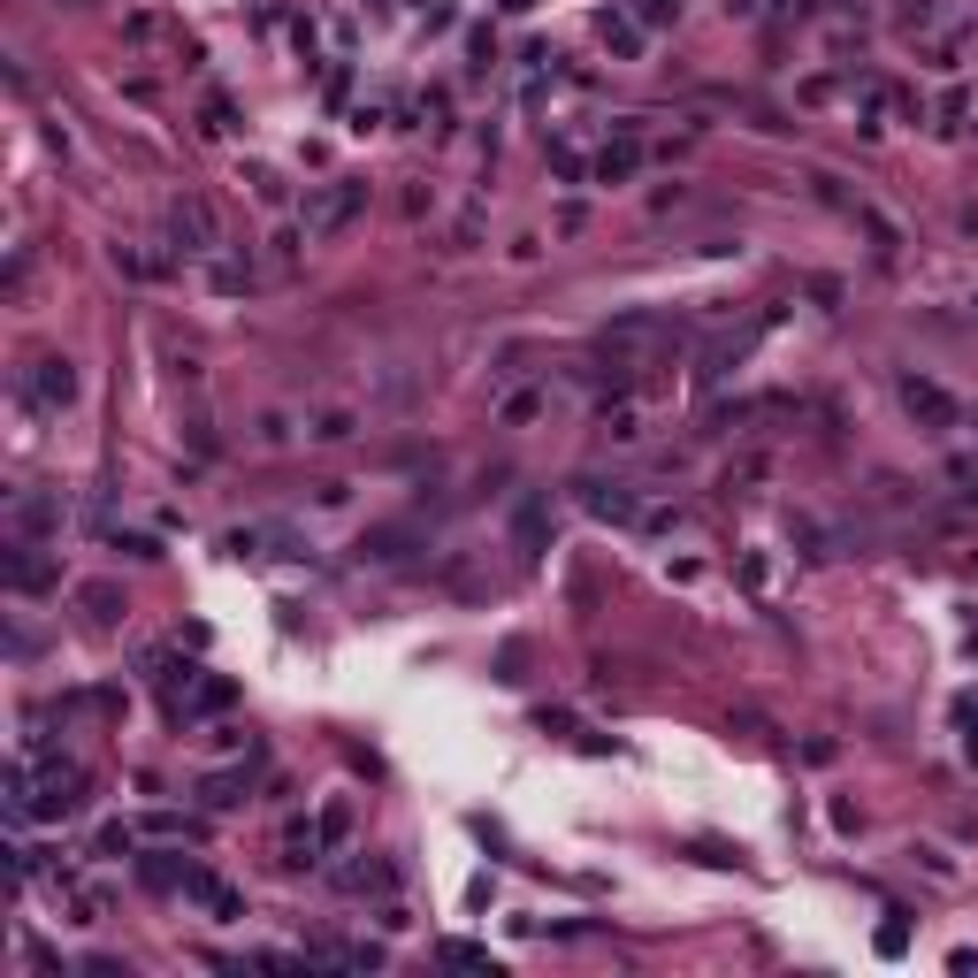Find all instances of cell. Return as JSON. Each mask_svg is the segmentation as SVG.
Wrapping results in <instances>:
<instances>
[{"instance_id":"6da1fadb","label":"cell","mask_w":978,"mask_h":978,"mask_svg":"<svg viewBox=\"0 0 978 978\" xmlns=\"http://www.w3.org/2000/svg\"><path fill=\"white\" fill-rule=\"evenodd\" d=\"M367 214V184L359 176H336L322 191H307V237H336V230H352Z\"/></svg>"},{"instance_id":"7a4b0ae2","label":"cell","mask_w":978,"mask_h":978,"mask_svg":"<svg viewBox=\"0 0 978 978\" xmlns=\"http://www.w3.org/2000/svg\"><path fill=\"white\" fill-rule=\"evenodd\" d=\"M902 413H910L918 429H933V436L964 429V405H956V390H941L933 375H902Z\"/></svg>"},{"instance_id":"3957f363","label":"cell","mask_w":978,"mask_h":978,"mask_svg":"<svg viewBox=\"0 0 978 978\" xmlns=\"http://www.w3.org/2000/svg\"><path fill=\"white\" fill-rule=\"evenodd\" d=\"M0 566H8V589H15V597H46V589L62 581V574H54V558H46V551H38L31 535H15Z\"/></svg>"},{"instance_id":"277c9868","label":"cell","mask_w":978,"mask_h":978,"mask_svg":"<svg viewBox=\"0 0 978 978\" xmlns=\"http://www.w3.org/2000/svg\"><path fill=\"white\" fill-rule=\"evenodd\" d=\"M69 398H77V367H69L62 352L31 359V405H46V413H54V405H69Z\"/></svg>"},{"instance_id":"5b68a950","label":"cell","mask_w":978,"mask_h":978,"mask_svg":"<svg viewBox=\"0 0 978 978\" xmlns=\"http://www.w3.org/2000/svg\"><path fill=\"white\" fill-rule=\"evenodd\" d=\"M168 237H176L184 253H207V245H214V207H207V199H176V207H168Z\"/></svg>"},{"instance_id":"8992f818","label":"cell","mask_w":978,"mask_h":978,"mask_svg":"<svg viewBox=\"0 0 978 978\" xmlns=\"http://www.w3.org/2000/svg\"><path fill=\"white\" fill-rule=\"evenodd\" d=\"M581 504H589L597 520H620V527H635V520H643V504H635V489H627V482H581Z\"/></svg>"},{"instance_id":"52a82bcc","label":"cell","mask_w":978,"mask_h":978,"mask_svg":"<svg viewBox=\"0 0 978 978\" xmlns=\"http://www.w3.org/2000/svg\"><path fill=\"white\" fill-rule=\"evenodd\" d=\"M184 894H191L207 918H245V894H237V887H222L214 871H184Z\"/></svg>"},{"instance_id":"ba28073f","label":"cell","mask_w":978,"mask_h":978,"mask_svg":"<svg viewBox=\"0 0 978 978\" xmlns=\"http://www.w3.org/2000/svg\"><path fill=\"white\" fill-rule=\"evenodd\" d=\"M8 527H15V535H46V527H62V497H38V489H23V497L8 504Z\"/></svg>"},{"instance_id":"9c48e42d","label":"cell","mask_w":978,"mask_h":978,"mask_svg":"<svg viewBox=\"0 0 978 978\" xmlns=\"http://www.w3.org/2000/svg\"><path fill=\"white\" fill-rule=\"evenodd\" d=\"M765 322H773V314H765ZM765 322H749V329H734V336H719V344L703 352V382H719V375H734V367H742V352H749V344L765 336Z\"/></svg>"},{"instance_id":"30bf717a","label":"cell","mask_w":978,"mask_h":978,"mask_svg":"<svg viewBox=\"0 0 978 978\" xmlns=\"http://www.w3.org/2000/svg\"><path fill=\"white\" fill-rule=\"evenodd\" d=\"M512 543H520L527 558L551 543V504H543V497H520V512H512Z\"/></svg>"},{"instance_id":"8fae6325","label":"cell","mask_w":978,"mask_h":978,"mask_svg":"<svg viewBox=\"0 0 978 978\" xmlns=\"http://www.w3.org/2000/svg\"><path fill=\"white\" fill-rule=\"evenodd\" d=\"M284 551H299L284 527H230V558H284Z\"/></svg>"},{"instance_id":"7c38bea8","label":"cell","mask_w":978,"mask_h":978,"mask_svg":"<svg viewBox=\"0 0 978 978\" xmlns=\"http://www.w3.org/2000/svg\"><path fill=\"white\" fill-rule=\"evenodd\" d=\"M635 168H643V138H635V131H620V138L597 154V176H604V184H627Z\"/></svg>"},{"instance_id":"4fadbf2b","label":"cell","mask_w":978,"mask_h":978,"mask_svg":"<svg viewBox=\"0 0 978 978\" xmlns=\"http://www.w3.org/2000/svg\"><path fill=\"white\" fill-rule=\"evenodd\" d=\"M245 788H253V773H245V765H237V773H207V780H199V803H207V811H237V803H245Z\"/></svg>"},{"instance_id":"5bb4252c","label":"cell","mask_w":978,"mask_h":978,"mask_svg":"<svg viewBox=\"0 0 978 978\" xmlns=\"http://www.w3.org/2000/svg\"><path fill=\"white\" fill-rule=\"evenodd\" d=\"M597 31H604V46H612V54H627V62L643 54V23H635V15H620V8H604V23H597Z\"/></svg>"},{"instance_id":"9a60e30c","label":"cell","mask_w":978,"mask_h":978,"mask_svg":"<svg viewBox=\"0 0 978 978\" xmlns=\"http://www.w3.org/2000/svg\"><path fill=\"white\" fill-rule=\"evenodd\" d=\"M230 696H237V688H230V680H191V696H184V703H176V719H199V711H222V703H230Z\"/></svg>"},{"instance_id":"2e32d148","label":"cell","mask_w":978,"mask_h":978,"mask_svg":"<svg viewBox=\"0 0 978 978\" xmlns=\"http://www.w3.org/2000/svg\"><path fill=\"white\" fill-rule=\"evenodd\" d=\"M322 848H329V841H322V818H314V825H291V833H284V864H291V871H299V864H314Z\"/></svg>"},{"instance_id":"e0dca14e","label":"cell","mask_w":978,"mask_h":978,"mask_svg":"<svg viewBox=\"0 0 978 978\" xmlns=\"http://www.w3.org/2000/svg\"><path fill=\"white\" fill-rule=\"evenodd\" d=\"M390 887H398L390 864H352V871H344V894H390Z\"/></svg>"},{"instance_id":"ac0fdd59","label":"cell","mask_w":978,"mask_h":978,"mask_svg":"<svg viewBox=\"0 0 978 978\" xmlns=\"http://www.w3.org/2000/svg\"><path fill=\"white\" fill-rule=\"evenodd\" d=\"M405 543H413V527H367L359 535V558H398Z\"/></svg>"},{"instance_id":"d6986e66","label":"cell","mask_w":978,"mask_h":978,"mask_svg":"<svg viewBox=\"0 0 978 978\" xmlns=\"http://www.w3.org/2000/svg\"><path fill=\"white\" fill-rule=\"evenodd\" d=\"M77 604H85L92 620H115V612H123V589H115V581H85V589H77Z\"/></svg>"},{"instance_id":"ffe728a7","label":"cell","mask_w":978,"mask_h":978,"mask_svg":"<svg viewBox=\"0 0 978 978\" xmlns=\"http://www.w3.org/2000/svg\"><path fill=\"white\" fill-rule=\"evenodd\" d=\"M436 956H444V964H459V971H489V978H497V956H489V948H475V941H444Z\"/></svg>"},{"instance_id":"44dd1931","label":"cell","mask_w":978,"mask_h":978,"mask_svg":"<svg viewBox=\"0 0 978 978\" xmlns=\"http://www.w3.org/2000/svg\"><path fill=\"white\" fill-rule=\"evenodd\" d=\"M307 436H314V444H344V436H352V413H322Z\"/></svg>"},{"instance_id":"7402d4cb","label":"cell","mask_w":978,"mask_h":978,"mask_svg":"<svg viewBox=\"0 0 978 978\" xmlns=\"http://www.w3.org/2000/svg\"><path fill=\"white\" fill-rule=\"evenodd\" d=\"M673 15H680V0H635V23H643V31L673 23Z\"/></svg>"},{"instance_id":"603a6c76","label":"cell","mask_w":978,"mask_h":978,"mask_svg":"<svg viewBox=\"0 0 978 978\" xmlns=\"http://www.w3.org/2000/svg\"><path fill=\"white\" fill-rule=\"evenodd\" d=\"M108 543H115L123 558H162V551H154V535H108Z\"/></svg>"},{"instance_id":"cb8c5ba5","label":"cell","mask_w":978,"mask_h":978,"mask_svg":"<svg viewBox=\"0 0 978 978\" xmlns=\"http://www.w3.org/2000/svg\"><path fill=\"white\" fill-rule=\"evenodd\" d=\"M344 833H352V811H344V803H329V811H322V841H344Z\"/></svg>"},{"instance_id":"d4e9b609","label":"cell","mask_w":978,"mask_h":978,"mask_svg":"<svg viewBox=\"0 0 978 978\" xmlns=\"http://www.w3.org/2000/svg\"><path fill=\"white\" fill-rule=\"evenodd\" d=\"M253 191H260V199L276 207V199H284V176H276V168H253Z\"/></svg>"},{"instance_id":"484cf974","label":"cell","mask_w":978,"mask_h":978,"mask_svg":"<svg viewBox=\"0 0 978 978\" xmlns=\"http://www.w3.org/2000/svg\"><path fill=\"white\" fill-rule=\"evenodd\" d=\"M520 421H535V398L520 390V398H504V429H520Z\"/></svg>"},{"instance_id":"4316f807","label":"cell","mask_w":978,"mask_h":978,"mask_svg":"<svg viewBox=\"0 0 978 978\" xmlns=\"http://www.w3.org/2000/svg\"><path fill=\"white\" fill-rule=\"evenodd\" d=\"M100 856H131V825H108L100 833Z\"/></svg>"},{"instance_id":"83f0119b","label":"cell","mask_w":978,"mask_h":978,"mask_svg":"<svg viewBox=\"0 0 978 978\" xmlns=\"http://www.w3.org/2000/svg\"><path fill=\"white\" fill-rule=\"evenodd\" d=\"M948 482H956V489L978 504V467H971V459H956V467H948Z\"/></svg>"},{"instance_id":"f1b7e54d","label":"cell","mask_w":978,"mask_h":978,"mask_svg":"<svg viewBox=\"0 0 978 978\" xmlns=\"http://www.w3.org/2000/svg\"><path fill=\"white\" fill-rule=\"evenodd\" d=\"M85 978H131V964H115V956H92V964H85Z\"/></svg>"},{"instance_id":"f546056e","label":"cell","mask_w":978,"mask_h":978,"mask_svg":"<svg viewBox=\"0 0 978 978\" xmlns=\"http://www.w3.org/2000/svg\"><path fill=\"white\" fill-rule=\"evenodd\" d=\"M773 15H788V23H803V15H818V0H773Z\"/></svg>"},{"instance_id":"4dcf8cb0","label":"cell","mask_w":978,"mask_h":978,"mask_svg":"<svg viewBox=\"0 0 978 978\" xmlns=\"http://www.w3.org/2000/svg\"><path fill=\"white\" fill-rule=\"evenodd\" d=\"M504 8H535V0H504Z\"/></svg>"},{"instance_id":"1f68e13d","label":"cell","mask_w":978,"mask_h":978,"mask_svg":"<svg viewBox=\"0 0 978 978\" xmlns=\"http://www.w3.org/2000/svg\"><path fill=\"white\" fill-rule=\"evenodd\" d=\"M69 8H85V0H69Z\"/></svg>"},{"instance_id":"d6a6232c","label":"cell","mask_w":978,"mask_h":978,"mask_svg":"<svg viewBox=\"0 0 978 978\" xmlns=\"http://www.w3.org/2000/svg\"><path fill=\"white\" fill-rule=\"evenodd\" d=\"M971 307H978V299H971Z\"/></svg>"}]
</instances>
